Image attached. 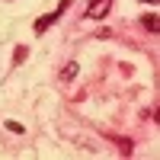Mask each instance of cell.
Listing matches in <instances>:
<instances>
[{
  "label": "cell",
  "instance_id": "52a82bcc",
  "mask_svg": "<svg viewBox=\"0 0 160 160\" xmlns=\"http://www.w3.org/2000/svg\"><path fill=\"white\" fill-rule=\"evenodd\" d=\"M141 3H157V0H141Z\"/></svg>",
  "mask_w": 160,
  "mask_h": 160
},
{
  "label": "cell",
  "instance_id": "8992f818",
  "mask_svg": "<svg viewBox=\"0 0 160 160\" xmlns=\"http://www.w3.org/2000/svg\"><path fill=\"white\" fill-rule=\"evenodd\" d=\"M7 128H10V131H13V135H22V131H26V128H22V125H19V122H10V118H7Z\"/></svg>",
  "mask_w": 160,
  "mask_h": 160
},
{
  "label": "cell",
  "instance_id": "277c9868",
  "mask_svg": "<svg viewBox=\"0 0 160 160\" xmlns=\"http://www.w3.org/2000/svg\"><path fill=\"white\" fill-rule=\"evenodd\" d=\"M77 71H80V68H77V61L64 64V71H61V80H64V83H68V80H74V77H77Z\"/></svg>",
  "mask_w": 160,
  "mask_h": 160
},
{
  "label": "cell",
  "instance_id": "6da1fadb",
  "mask_svg": "<svg viewBox=\"0 0 160 160\" xmlns=\"http://www.w3.org/2000/svg\"><path fill=\"white\" fill-rule=\"evenodd\" d=\"M68 7H71V0H61V3H58L55 10H51V13H45V16H38V19H35V26H32V29H35V35L48 32V26H51V22H58V19H61V13L68 10Z\"/></svg>",
  "mask_w": 160,
  "mask_h": 160
},
{
  "label": "cell",
  "instance_id": "3957f363",
  "mask_svg": "<svg viewBox=\"0 0 160 160\" xmlns=\"http://www.w3.org/2000/svg\"><path fill=\"white\" fill-rule=\"evenodd\" d=\"M141 26H144L148 32H157V29H160V19L154 16V13H144V16H141Z\"/></svg>",
  "mask_w": 160,
  "mask_h": 160
},
{
  "label": "cell",
  "instance_id": "5b68a950",
  "mask_svg": "<svg viewBox=\"0 0 160 160\" xmlns=\"http://www.w3.org/2000/svg\"><path fill=\"white\" fill-rule=\"evenodd\" d=\"M26 58H29V48H26V45H16V51H13V64H22Z\"/></svg>",
  "mask_w": 160,
  "mask_h": 160
},
{
  "label": "cell",
  "instance_id": "7a4b0ae2",
  "mask_svg": "<svg viewBox=\"0 0 160 160\" xmlns=\"http://www.w3.org/2000/svg\"><path fill=\"white\" fill-rule=\"evenodd\" d=\"M109 7H112V0H90V7H87V16H90V19H106Z\"/></svg>",
  "mask_w": 160,
  "mask_h": 160
}]
</instances>
